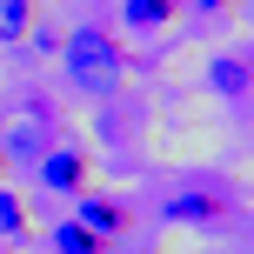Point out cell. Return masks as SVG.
Returning <instances> with one entry per match:
<instances>
[{
    "label": "cell",
    "mask_w": 254,
    "mask_h": 254,
    "mask_svg": "<svg viewBox=\"0 0 254 254\" xmlns=\"http://www.w3.org/2000/svg\"><path fill=\"white\" fill-rule=\"evenodd\" d=\"M80 228H94V234H101V241H114V234L127 228V207L114 201V194H80Z\"/></svg>",
    "instance_id": "277c9868"
},
{
    "label": "cell",
    "mask_w": 254,
    "mask_h": 254,
    "mask_svg": "<svg viewBox=\"0 0 254 254\" xmlns=\"http://www.w3.org/2000/svg\"><path fill=\"white\" fill-rule=\"evenodd\" d=\"M34 27V0H0V40H27Z\"/></svg>",
    "instance_id": "30bf717a"
},
{
    "label": "cell",
    "mask_w": 254,
    "mask_h": 254,
    "mask_svg": "<svg viewBox=\"0 0 254 254\" xmlns=\"http://www.w3.org/2000/svg\"><path fill=\"white\" fill-rule=\"evenodd\" d=\"M167 221H188V228L228 221V188H221V181H188V188L167 201Z\"/></svg>",
    "instance_id": "7a4b0ae2"
},
{
    "label": "cell",
    "mask_w": 254,
    "mask_h": 254,
    "mask_svg": "<svg viewBox=\"0 0 254 254\" xmlns=\"http://www.w3.org/2000/svg\"><path fill=\"white\" fill-rule=\"evenodd\" d=\"M0 241H27V201L0 188Z\"/></svg>",
    "instance_id": "9c48e42d"
},
{
    "label": "cell",
    "mask_w": 254,
    "mask_h": 254,
    "mask_svg": "<svg viewBox=\"0 0 254 254\" xmlns=\"http://www.w3.org/2000/svg\"><path fill=\"white\" fill-rule=\"evenodd\" d=\"M194 7H207V13H221V7H228V0H194Z\"/></svg>",
    "instance_id": "8fae6325"
},
{
    "label": "cell",
    "mask_w": 254,
    "mask_h": 254,
    "mask_svg": "<svg viewBox=\"0 0 254 254\" xmlns=\"http://www.w3.org/2000/svg\"><path fill=\"white\" fill-rule=\"evenodd\" d=\"M87 174H94L87 147H47L40 154V188L47 194H87Z\"/></svg>",
    "instance_id": "3957f363"
},
{
    "label": "cell",
    "mask_w": 254,
    "mask_h": 254,
    "mask_svg": "<svg viewBox=\"0 0 254 254\" xmlns=\"http://www.w3.org/2000/svg\"><path fill=\"white\" fill-rule=\"evenodd\" d=\"M127 27H167L174 20V0H121Z\"/></svg>",
    "instance_id": "ba28073f"
},
{
    "label": "cell",
    "mask_w": 254,
    "mask_h": 254,
    "mask_svg": "<svg viewBox=\"0 0 254 254\" xmlns=\"http://www.w3.org/2000/svg\"><path fill=\"white\" fill-rule=\"evenodd\" d=\"M54 254H107V241L94 228H80V221H61L54 228Z\"/></svg>",
    "instance_id": "5b68a950"
},
{
    "label": "cell",
    "mask_w": 254,
    "mask_h": 254,
    "mask_svg": "<svg viewBox=\"0 0 254 254\" xmlns=\"http://www.w3.org/2000/svg\"><path fill=\"white\" fill-rule=\"evenodd\" d=\"M61 61H67V74H74V87L80 94H114V80H121V47L101 34V27H80V34H67V47H61Z\"/></svg>",
    "instance_id": "6da1fadb"
},
{
    "label": "cell",
    "mask_w": 254,
    "mask_h": 254,
    "mask_svg": "<svg viewBox=\"0 0 254 254\" xmlns=\"http://www.w3.org/2000/svg\"><path fill=\"white\" fill-rule=\"evenodd\" d=\"M214 87L228 94V101H241L248 94V54H221L214 61Z\"/></svg>",
    "instance_id": "52a82bcc"
},
{
    "label": "cell",
    "mask_w": 254,
    "mask_h": 254,
    "mask_svg": "<svg viewBox=\"0 0 254 254\" xmlns=\"http://www.w3.org/2000/svg\"><path fill=\"white\" fill-rule=\"evenodd\" d=\"M40 154H47V134L20 121V127L7 134V147H0V161H40Z\"/></svg>",
    "instance_id": "8992f818"
},
{
    "label": "cell",
    "mask_w": 254,
    "mask_h": 254,
    "mask_svg": "<svg viewBox=\"0 0 254 254\" xmlns=\"http://www.w3.org/2000/svg\"><path fill=\"white\" fill-rule=\"evenodd\" d=\"M0 167H7V161H0Z\"/></svg>",
    "instance_id": "7c38bea8"
}]
</instances>
